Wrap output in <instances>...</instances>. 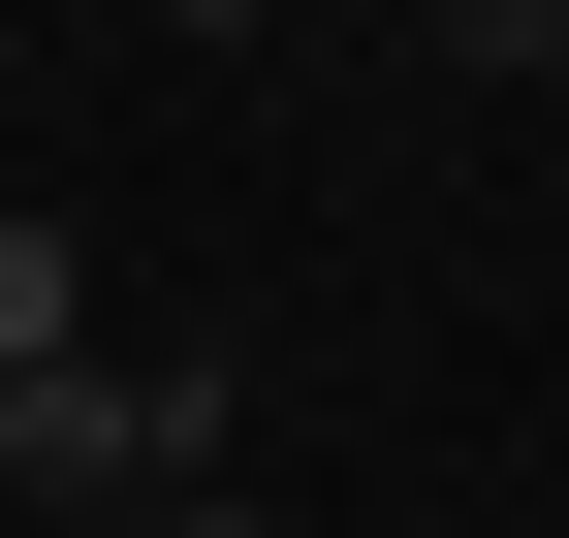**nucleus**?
<instances>
[{"mask_svg":"<svg viewBox=\"0 0 569 538\" xmlns=\"http://www.w3.org/2000/svg\"><path fill=\"white\" fill-rule=\"evenodd\" d=\"M190 476H222V380H190V349H63V380H0V507H63V538H159Z\"/></svg>","mask_w":569,"mask_h":538,"instance_id":"nucleus-1","label":"nucleus"},{"mask_svg":"<svg viewBox=\"0 0 569 538\" xmlns=\"http://www.w3.org/2000/svg\"><path fill=\"white\" fill-rule=\"evenodd\" d=\"M63 349H96V253H63L32 190H0V380H63Z\"/></svg>","mask_w":569,"mask_h":538,"instance_id":"nucleus-2","label":"nucleus"},{"mask_svg":"<svg viewBox=\"0 0 569 538\" xmlns=\"http://www.w3.org/2000/svg\"><path fill=\"white\" fill-rule=\"evenodd\" d=\"M159 32H284V0H159Z\"/></svg>","mask_w":569,"mask_h":538,"instance_id":"nucleus-3","label":"nucleus"}]
</instances>
